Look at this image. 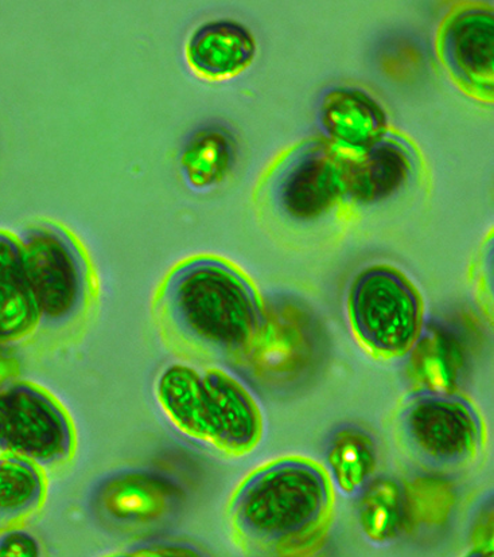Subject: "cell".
<instances>
[{"label": "cell", "mask_w": 494, "mask_h": 557, "mask_svg": "<svg viewBox=\"0 0 494 557\" xmlns=\"http://www.w3.org/2000/svg\"><path fill=\"white\" fill-rule=\"evenodd\" d=\"M161 307L180 337L223 355H242L263 315L251 283L234 267L212 258L177 267L164 282Z\"/></svg>", "instance_id": "obj_1"}, {"label": "cell", "mask_w": 494, "mask_h": 557, "mask_svg": "<svg viewBox=\"0 0 494 557\" xmlns=\"http://www.w3.org/2000/svg\"><path fill=\"white\" fill-rule=\"evenodd\" d=\"M328 492L322 475L304 463L258 471L238 488L232 521L243 537L281 540L325 521Z\"/></svg>", "instance_id": "obj_2"}, {"label": "cell", "mask_w": 494, "mask_h": 557, "mask_svg": "<svg viewBox=\"0 0 494 557\" xmlns=\"http://www.w3.org/2000/svg\"><path fill=\"white\" fill-rule=\"evenodd\" d=\"M27 281L41 322L66 327L87 310L89 265L71 235L54 225H34L20 237Z\"/></svg>", "instance_id": "obj_3"}, {"label": "cell", "mask_w": 494, "mask_h": 557, "mask_svg": "<svg viewBox=\"0 0 494 557\" xmlns=\"http://www.w3.org/2000/svg\"><path fill=\"white\" fill-rule=\"evenodd\" d=\"M322 330L302 305L277 300L263 309L260 325L243 351L249 373L264 388H294L320 363Z\"/></svg>", "instance_id": "obj_4"}, {"label": "cell", "mask_w": 494, "mask_h": 557, "mask_svg": "<svg viewBox=\"0 0 494 557\" xmlns=\"http://www.w3.org/2000/svg\"><path fill=\"white\" fill-rule=\"evenodd\" d=\"M76 447L70 413L49 392L28 383L0 391V454L47 470L70 462Z\"/></svg>", "instance_id": "obj_5"}, {"label": "cell", "mask_w": 494, "mask_h": 557, "mask_svg": "<svg viewBox=\"0 0 494 557\" xmlns=\"http://www.w3.org/2000/svg\"><path fill=\"white\" fill-rule=\"evenodd\" d=\"M351 325L369 348L399 356L419 337L422 307L416 288L399 272L374 267L362 272L349 295Z\"/></svg>", "instance_id": "obj_6"}, {"label": "cell", "mask_w": 494, "mask_h": 557, "mask_svg": "<svg viewBox=\"0 0 494 557\" xmlns=\"http://www.w3.org/2000/svg\"><path fill=\"white\" fill-rule=\"evenodd\" d=\"M349 159L329 144H311L283 166L275 181L277 207L288 218L310 221L322 218L346 197Z\"/></svg>", "instance_id": "obj_7"}, {"label": "cell", "mask_w": 494, "mask_h": 557, "mask_svg": "<svg viewBox=\"0 0 494 557\" xmlns=\"http://www.w3.org/2000/svg\"><path fill=\"white\" fill-rule=\"evenodd\" d=\"M441 59L457 82L477 98H492L494 16L492 10L470 8L448 16L440 33Z\"/></svg>", "instance_id": "obj_8"}, {"label": "cell", "mask_w": 494, "mask_h": 557, "mask_svg": "<svg viewBox=\"0 0 494 557\" xmlns=\"http://www.w3.org/2000/svg\"><path fill=\"white\" fill-rule=\"evenodd\" d=\"M181 503L174 483L145 471H126L110 476L95 494L101 519L124 530H145L173 516Z\"/></svg>", "instance_id": "obj_9"}, {"label": "cell", "mask_w": 494, "mask_h": 557, "mask_svg": "<svg viewBox=\"0 0 494 557\" xmlns=\"http://www.w3.org/2000/svg\"><path fill=\"white\" fill-rule=\"evenodd\" d=\"M405 428L419 451L439 462H459L477 450L480 423L467 403L430 396L408 409Z\"/></svg>", "instance_id": "obj_10"}, {"label": "cell", "mask_w": 494, "mask_h": 557, "mask_svg": "<svg viewBox=\"0 0 494 557\" xmlns=\"http://www.w3.org/2000/svg\"><path fill=\"white\" fill-rule=\"evenodd\" d=\"M210 423V445L243 456L257 447L261 414L254 397L240 381L221 369L202 374Z\"/></svg>", "instance_id": "obj_11"}, {"label": "cell", "mask_w": 494, "mask_h": 557, "mask_svg": "<svg viewBox=\"0 0 494 557\" xmlns=\"http://www.w3.org/2000/svg\"><path fill=\"white\" fill-rule=\"evenodd\" d=\"M350 158L346 174V197L359 203L384 200L407 185L417 172L416 151L399 136L382 139Z\"/></svg>", "instance_id": "obj_12"}, {"label": "cell", "mask_w": 494, "mask_h": 557, "mask_svg": "<svg viewBox=\"0 0 494 557\" xmlns=\"http://www.w3.org/2000/svg\"><path fill=\"white\" fill-rule=\"evenodd\" d=\"M323 134L337 147L362 152L383 138L387 115L371 95L355 87H336L323 94L318 106Z\"/></svg>", "instance_id": "obj_13"}, {"label": "cell", "mask_w": 494, "mask_h": 557, "mask_svg": "<svg viewBox=\"0 0 494 557\" xmlns=\"http://www.w3.org/2000/svg\"><path fill=\"white\" fill-rule=\"evenodd\" d=\"M257 54L252 33L236 21L208 22L198 27L187 42L190 66L202 76L225 78L238 75Z\"/></svg>", "instance_id": "obj_14"}, {"label": "cell", "mask_w": 494, "mask_h": 557, "mask_svg": "<svg viewBox=\"0 0 494 557\" xmlns=\"http://www.w3.org/2000/svg\"><path fill=\"white\" fill-rule=\"evenodd\" d=\"M41 323L20 238L0 232V345L20 343Z\"/></svg>", "instance_id": "obj_15"}, {"label": "cell", "mask_w": 494, "mask_h": 557, "mask_svg": "<svg viewBox=\"0 0 494 557\" xmlns=\"http://www.w3.org/2000/svg\"><path fill=\"white\" fill-rule=\"evenodd\" d=\"M157 400L174 428L192 440L209 443L210 423L202 374L183 363L164 369L157 381Z\"/></svg>", "instance_id": "obj_16"}, {"label": "cell", "mask_w": 494, "mask_h": 557, "mask_svg": "<svg viewBox=\"0 0 494 557\" xmlns=\"http://www.w3.org/2000/svg\"><path fill=\"white\" fill-rule=\"evenodd\" d=\"M465 356L452 333L430 327L411 348L410 376L431 396H452L462 377Z\"/></svg>", "instance_id": "obj_17"}, {"label": "cell", "mask_w": 494, "mask_h": 557, "mask_svg": "<svg viewBox=\"0 0 494 557\" xmlns=\"http://www.w3.org/2000/svg\"><path fill=\"white\" fill-rule=\"evenodd\" d=\"M236 159L234 134L220 124H208L186 140L180 164L187 185L195 190H208L229 178Z\"/></svg>", "instance_id": "obj_18"}, {"label": "cell", "mask_w": 494, "mask_h": 557, "mask_svg": "<svg viewBox=\"0 0 494 557\" xmlns=\"http://www.w3.org/2000/svg\"><path fill=\"white\" fill-rule=\"evenodd\" d=\"M48 494L45 470L30 460L0 454V524L36 513Z\"/></svg>", "instance_id": "obj_19"}, {"label": "cell", "mask_w": 494, "mask_h": 557, "mask_svg": "<svg viewBox=\"0 0 494 557\" xmlns=\"http://www.w3.org/2000/svg\"><path fill=\"white\" fill-rule=\"evenodd\" d=\"M328 459L341 491L345 493H355L365 486L376 466L371 437L357 429H344L334 435Z\"/></svg>", "instance_id": "obj_20"}, {"label": "cell", "mask_w": 494, "mask_h": 557, "mask_svg": "<svg viewBox=\"0 0 494 557\" xmlns=\"http://www.w3.org/2000/svg\"><path fill=\"white\" fill-rule=\"evenodd\" d=\"M456 505V493L447 481L422 476L408 483L403 496V525L440 528L445 525Z\"/></svg>", "instance_id": "obj_21"}, {"label": "cell", "mask_w": 494, "mask_h": 557, "mask_svg": "<svg viewBox=\"0 0 494 557\" xmlns=\"http://www.w3.org/2000/svg\"><path fill=\"white\" fill-rule=\"evenodd\" d=\"M360 525L373 542L394 539L403 527V494L395 482L380 480L368 487L359 508Z\"/></svg>", "instance_id": "obj_22"}, {"label": "cell", "mask_w": 494, "mask_h": 557, "mask_svg": "<svg viewBox=\"0 0 494 557\" xmlns=\"http://www.w3.org/2000/svg\"><path fill=\"white\" fill-rule=\"evenodd\" d=\"M379 65L394 82L410 84L424 73L423 50L406 37L390 38L379 50Z\"/></svg>", "instance_id": "obj_23"}, {"label": "cell", "mask_w": 494, "mask_h": 557, "mask_svg": "<svg viewBox=\"0 0 494 557\" xmlns=\"http://www.w3.org/2000/svg\"><path fill=\"white\" fill-rule=\"evenodd\" d=\"M41 554L37 539L21 530L0 533V557H34Z\"/></svg>", "instance_id": "obj_24"}, {"label": "cell", "mask_w": 494, "mask_h": 557, "mask_svg": "<svg viewBox=\"0 0 494 557\" xmlns=\"http://www.w3.org/2000/svg\"><path fill=\"white\" fill-rule=\"evenodd\" d=\"M128 556H195L197 553L186 545H181L172 542H146L144 544L135 545L131 553L124 554Z\"/></svg>", "instance_id": "obj_25"}, {"label": "cell", "mask_w": 494, "mask_h": 557, "mask_svg": "<svg viewBox=\"0 0 494 557\" xmlns=\"http://www.w3.org/2000/svg\"><path fill=\"white\" fill-rule=\"evenodd\" d=\"M493 510H485L476 521L473 530V555H493Z\"/></svg>", "instance_id": "obj_26"}, {"label": "cell", "mask_w": 494, "mask_h": 557, "mask_svg": "<svg viewBox=\"0 0 494 557\" xmlns=\"http://www.w3.org/2000/svg\"><path fill=\"white\" fill-rule=\"evenodd\" d=\"M18 361L3 348V345H0V391L15 383L14 380L18 376Z\"/></svg>", "instance_id": "obj_27"}]
</instances>
